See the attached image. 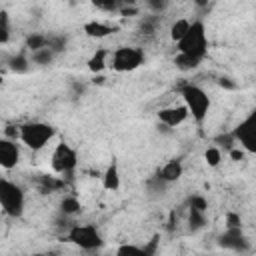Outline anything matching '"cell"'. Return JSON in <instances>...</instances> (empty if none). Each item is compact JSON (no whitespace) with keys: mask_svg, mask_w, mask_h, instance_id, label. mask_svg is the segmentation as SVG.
I'll use <instances>...</instances> for the list:
<instances>
[{"mask_svg":"<svg viewBox=\"0 0 256 256\" xmlns=\"http://www.w3.org/2000/svg\"><path fill=\"white\" fill-rule=\"evenodd\" d=\"M146 6H148V8H152L154 12H162L168 4H166L164 0H148V2H146Z\"/></svg>","mask_w":256,"mask_h":256,"instance_id":"obj_32","label":"cell"},{"mask_svg":"<svg viewBox=\"0 0 256 256\" xmlns=\"http://www.w3.org/2000/svg\"><path fill=\"white\" fill-rule=\"evenodd\" d=\"M190 112L184 104H178V106H168V108H162L158 112V122L164 126V128H176L180 124H184L188 120Z\"/></svg>","mask_w":256,"mask_h":256,"instance_id":"obj_10","label":"cell"},{"mask_svg":"<svg viewBox=\"0 0 256 256\" xmlns=\"http://www.w3.org/2000/svg\"><path fill=\"white\" fill-rule=\"evenodd\" d=\"M156 24H158V18H156V16H146V18H142V22H140L142 34H154V32H156Z\"/></svg>","mask_w":256,"mask_h":256,"instance_id":"obj_30","label":"cell"},{"mask_svg":"<svg viewBox=\"0 0 256 256\" xmlns=\"http://www.w3.org/2000/svg\"><path fill=\"white\" fill-rule=\"evenodd\" d=\"M218 244L222 248L234 250V252H246L250 248V242H248L246 234L242 232V228H226L218 236Z\"/></svg>","mask_w":256,"mask_h":256,"instance_id":"obj_9","label":"cell"},{"mask_svg":"<svg viewBox=\"0 0 256 256\" xmlns=\"http://www.w3.org/2000/svg\"><path fill=\"white\" fill-rule=\"evenodd\" d=\"M10 40V18L4 10H0V44H6Z\"/></svg>","mask_w":256,"mask_h":256,"instance_id":"obj_27","label":"cell"},{"mask_svg":"<svg viewBox=\"0 0 256 256\" xmlns=\"http://www.w3.org/2000/svg\"><path fill=\"white\" fill-rule=\"evenodd\" d=\"M82 28H84L86 36H90V38H106L118 30V26H114L110 22H102V20H90Z\"/></svg>","mask_w":256,"mask_h":256,"instance_id":"obj_12","label":"cell"},{"mask_svg":"<svg viewBox=\"0 0 256 256\" xmlns=\"http://www.w3.org/2000/svg\"><path fill=\"white\" fill-rule=\"evenodd\" d=\"M204 160H206V164H208L210 168H216V166L222 162V150H220L218 146H208V148L204 150Z\"/></svg>","mask_w":256,"mask_h":256,"instance_id":"obj_24","label":"cell"},{"mask_svg":"<svg viewBox=\"0 0 256 256\" xmlns=\"http://www.w3.org/2000/svg\"><path fill=\"white\" fill-rule=\"evenodd\" d=\"M20 162V144L12 138H0V166L10 170Z\"/></svg>","mask_w":256,"mask_h":256,"instance_id":"obj_11","label":"cell"},{"mask_svg":"<svg viewBox=\"0 0 256 256\" xmlns=\"http://www.w3.org/2000/svg\"><path fill=\"white\" fill-rule=\"evenodd\" d=\"M50 164H52V170L60 176H70L78 164V154L76 150L66 144V142H60L56 144L54 152H52V158H50Z\"/></svg>","mask_w":256,"mask_h":256,"instance_id":"obj_8","label":"cell"},{"mask_svg":"<svg viewBox=\"0 0 256 256\" xmlns=\"http://www.w3.org/2000/svg\"><path fill=\"white\" fill-rule=\"evenodd\" d=\"M26 48L32 52H38L42 48H48V34H40V32H32L26 36Z\"/></svg>","mask_w":256,"mask_h":256,"instance_id":"obj_19","label":"cell"},{"mask_svg":"<svg viewBox=\"0 0 256 256\" xmlns=\"http://www.w3.org/2000/svg\"><path fill=\"white\" fill-rule=\"evenodd\" d=\"M66 44H68V38L62 36V34H48V48L54 52V54H60L66 50Z\"/></svg>","mask_w":256,"mask_h":256,"instance_id":"obj_22","label":"cell"},{"mask_svg":"<svg viewBox=\"0 0 256 256\" xmlns=\"http://www.w3.org/2000/svg\"><path fill=\"white\" fill-rule=\"evenodd\" d=\"M228 154H230V158H232L234 162H240V160H244V154H246V152H244L240 146H236V148H232Z\"/></svg>","mask_w":256,"mask_h":256,"instance_id":"obj_33","label":"cell"},{"mask_svg":"<svg viewBox=\"0 0 256 256\" xmlns=\"http://www.w3.org/2000/svg\"><path fill=\"white\" fill-rule=\"evenodd\" d=\"M102 186L108 192H116L120 188V170H118V164L116 162H110L108 168L104 170V174H102Z\"/></svg>","mask_w":256,"mask_h":256,"instance_id":"obj_15","label":"cell"},{"mask_svg":"<svg viewBox=\"0 0 256 256\" xmlns=\"http://www.w3.org/2000/svg\"><path fill=\"white\" fill-rule=\"evenodd\" d=\"M18 128H20V142L26 148L34 150V152L42 150L54 138V134H56V128L52 124H48V122H42V120L24 122Z\"/></svg>","mask_w":256,"mask_h":256,"instance_id":"obj_2","label":"cell"},{"mask_svg":"<svg viewBox=\"0 0 256 256\" xmlns=\"http://www.w3.org/2000/svg\"><path fill=\"white\" fill-rule=\"evenodd\" d=\"M214 144L222 150V148H226L228 152L232 150V148H236L238 144H236V138H234V134H232V130L230 132H226V134H220V136H216L214 138Z\"/></svg>","mask_w":256,"mask_h":256,"instance_id":"obj_26","label":"cell"},{"mask_svg":"<svg viewBox=\"0 0 256 256\" xmlns=\"http://www.w3.org/2000/svg\"><path fill=\"white\" fill-rule=\"evenodd\" d=\"M158 246H160V236H158V234H154V236H152V238H150L142 248L146 250V254H148V256H156Z\"/></svg>","mask_w":256,"mask_h":256,"instance_id":"obj_31","label":"cell"},{"mask_svg":"<svg viewBox=\"0 0 256 256\" xmlns=\"http://www.w3.org/2000/svg\"><path fill=\"white\" fill-rule=\"evenodd\" d=\"M144 64V52L138 46H120L110 54V66L116 72H132Z\"/></svg>","mask_w":256,"mask_h":256,"instance_id":"obj_6","label":"cell"},{"mask_svg":"<svg viewBox=\"0 0 256 256\" xmlns=\"http://www.w3.org/2000/svg\"><path fill=\"white\" fill-rule=\"evenodd\" d=\"M182 100H184V106L188 108L192 120L196 124H202L210 110V96L200 86L186 84V86H182Z\"/></svg>","mask_w":256,"mask_h":256,"instance_id":"obj_4","label":"cell"},{"mask_svg":"<svg viewBox=\"0 0 256 256\" xmlns=\"http://www.w3.org/2000/svg\"><path fill=\"white\" fill-rule=\"evenodd\" d=\"M182 174H184V166H182V162L178 160V158H174V160H168L160 170H158V176L166 182V184H172V182H178L180 178H182Z\"/></svg>","mask_w":256,"mask_h":256,"instance_id":"obj_13","label":"cell"},{"mask_svg":"<svg viewBox=\"0 0 256 256\" xmlns=\"http://www.w3.org/2000/svg\"><path fill=\"white\" fill-rule=\"evenodd\" d=\"M188 208H192V210H198V212H204V214H206V210H208V200H206L202 194H192V196L188 198Z\"/></svg>","mask_w":256,"mask_h":256,"instance_id":"obj_28","label":"cell"},{"mask_svg":"<svg viewBox=\"0 0 256 256\" xmlns=\"http://www.w3.org/2000/svg\"><path fill=\"white\" fill-rule=\"evenodd\" d=\"M174 64H176L178 70H182V72H190V70H194V68L200 66V60L190 58V56H186V54H176Z\"/></svg>","mask_w":256,"mask_h":256,"instance_id":"obj_21","label":"cell"},{"mask_svg":"<svg viewBox=\"0 0 256 256\" xmlns=\"http://www.w3.org/2000/svg\"><path fill=\"white\" fill-rule=\"evenodd\" d=\"M60 212L64 214V216H76V214H80L82 212V204H80V200L76 198V196H64L62 200H60Z\"/></svg>","mask_w":256,"mask_h":256,"instance_id":"obj_16","label":"cell"},{"mask_svg":"<svg viewBox=\"0 0 256 256\" xmlns=\"http://www.w3.org/2000/svg\"><path fill=\"white\" fill-rule=\"evenodd\" d=\"M54 52L50 50V48H42V50H38V52H32L30 54V60L34 62V64H38V66H46V64H50L52 60H54Z\"/></svg>","mask_w":256,"mask_h":256,"instance_id":"obj_23","label":"cell"},{"mask_svg":"<svg viewBox=\"0 0 256 256\" xmlns=\"http://www.w3.org/2000/svg\"><path fill=\"white\" fill-rule=\"evenodd\" d=\"M30 58L24 54V52H18V54H14L10 60H8V66H10V70L12 72H16V74H26L28 70H30Z\"/></svg>","mask_w":256,"mask_h":256,"instance_id":"obj_17","label":"cell"},{"mask_svg":"<svg viewBox=\"0 0 256 256\" xmlns=\"http://www.w3.org/2000/svg\"><path fill=\"white\" fill-rule=\"evenodd\" d=\"M234 138H236V144L248 152V154H254L256 156V108H252L238 124L236 128L232 130Z\"/></svg>","mask_w":256,"mask_h":256,"instance_id":"obj_7","label":"cell"},{"mask_svg":"<svg viewBox=\"0 0 256 256\" xmlns=\"http://www.w3.org/2000/svg\"><path fill=\"white\" fill-rule=\"evenodd\" d=\"M218 84H220L222 88H226V90H234V88H236V82H234L232 78H220Z\"/></svg>","mask_w":256,"mask_h":256,"instance_id":"obj_34","label":"cell"},{"mask_svg":"<svg viewBox=\"0 0 256 256\" xmlns=\"http://www.w3.org/2000/svg\"><path fill=\"white\" fill-rule=\"evenodd\" d=\"M24 204H26V196H24V190L8 180V178H2L0 180V206H2V212L10 218H20L22 212H24Z\"/></svg>","mask_w":256,"mask_h":256,"instance_id":"obj_3","label":"cell"},{"mask_svg":"<svg viewBox=\"0 0 256 256\" xmlns=\"http://www.w3.org/2000/svg\"><path fill=\"white\" fill-rule=\"evenodd\" d=\"M32 256H58L56 252H36V254H32Z\"/></svg>","mask_w":256,"mask_h":256,"instance_id":"obj_35","label":"cell"},{"mask_svg":"<svg viewBox=\"0 0 256 256\" xmlns=\"http://www.w3.org/2000/svg\"><path fill=\"white\" fill-rule=\"evenodd\" d=\"M190 24H192V20H188V18H178L176 22H172V26H170V38L178 44L186 36V32L190 30Z\"/></svg>","mask_w":256,"mask_h":256,"instance_id":"obj_18","label":"cell"},{"mask_svg":"<svg viewBox=\"0 0 256 256\" xmlns=\"http://www.w3.org/2000/svg\"><path fill=\"white\" fill-rule=\"evenodd\" d=\"M110 54H112V50L98 48V50L88 58V70L94 72V74H100V72L110 64Z\"/></svg>","mask_w":256,"mask_h":256,"instance_id":"obj_14","label":"cell"},{"mask_svg":"<svg viewBox=\"0 0 256 256\" xmlns=\"http://www.w3.org/2000/svg\"><path fill=\"white\" fill-rule=\"evenodd\" d=\"M116 256H148L142 246L136 244H120L116 248Z\"/></svg>","mask_w":256,"mask_h":256,"instance_id":"obj_25","label":"cell"},{"mask_svg":"<svg viewBox=\"0 0 256 256\" xmlns=\"http://www.w3.org/2000/svg\"><path fill=\"white\" fill-rule=\"evenodd\" d=\"M204 226H206V214L188 208V228H190V232H198Z\"/></svg>","mask_w":256,"mask_h":256,"instance_id":"obj_20","label":"cell"},{"mask_svg":"<svg viewBox=\"0 0 256 256\" xmlns=\"http://www.w3.org/2000/svg\"><path fill=\"white\" fill-rule=\"evenodd\" d=\"M178 54H186L190 58L196 60H204L206 52H208V36H206V26L202 20H192L190 30L186 32V36L176 44Z\"/></svg>","mask_w":256,"mask_h":256,"instance_id":"obj_1","label":"cell"},{"mask_svg":"<svg viewBox=\"0 0 256 256\" xmlns=\"http://www.w3.org/2000/svg\"><path fill=\"white\" fill-rule=\"evenodd\" d=\"M66 238H68V242H72L74 246H78L82 250H98L104 244V240L94 224H72L66 232Z\"/></svg>","mask_w":256,"mask_h":256,"instance_id":"obj_5","label":"cell"},{"mask_svg":"<svg viewBox=\"0 0 256 256\" xmlns=\"http://www.w3.org/2000/svg\"><path fill=\"white\" fill-rule=\"evenodd\" d=\"M224 228H242V218H240V214L228 210V212L224 214Z\"/></svg>","mask_w":256,"mask_h":256,"instance_id":"obj_29","label":"cell"}]
</instances>
